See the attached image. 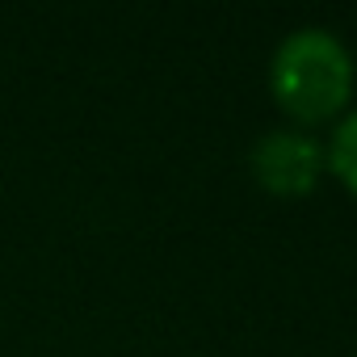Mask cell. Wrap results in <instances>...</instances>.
<instances>
[{"instance_id":"6da1fadb","label":"cell","mask_w":357,"mask_h":357,"mask_svg":"<svg viewBox=\"0 0 357 357\" xmlns=\"http://www.w3.org/2000/svg\"><path fill=\"white\" fill-rule=\"evenodd\" d=\"M269 89L290 118L328 122L349 105L353 55L332 30L303 26L278 43L269 59Z\"/></svg>"},{"instance_id":"7a4b0ae2","label":"cell","mask_w":357,"mask_h":357,"mask_svg":"<svg viewBox=\"0 0 357 357\" xmlns=\"http://www.w3.org/2000/svg\"><path fill=\"white\" fill-rule=\"evenodd\" d=\"M252 176H257V185L278 194V198H303L319 185V176H324V147L303 135V130H269L252 143Z\"/></svg>"},{"instance_id":"3957f363","label":"cell","mask_w":357,"mask_h":357,"mask_svg":"<svg viewBox=\"0 0 357 357\" xmlns=\"http://www.w3.org/2000/svg\"><path fill=\"white\" fill-rule=\"evenodd\" d=\"M324 164L357 194V109L336 122V130H332V139L324 147Z\"/></svg>"}]
</instances>
